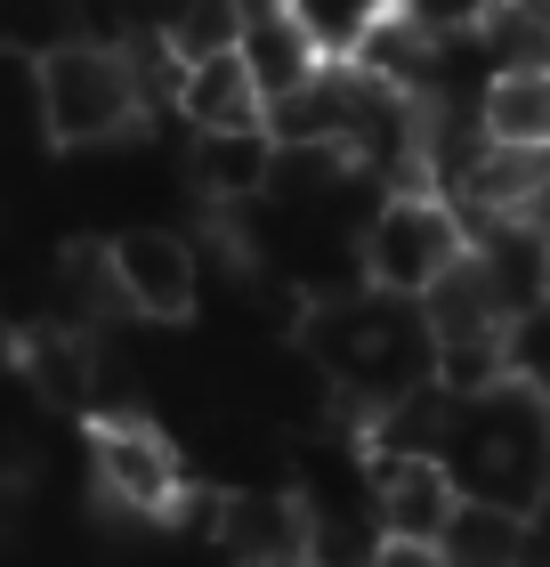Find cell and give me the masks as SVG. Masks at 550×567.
Returning <instances> with one entry per match:
<instances>
[{
    "label": "cell",
    "instance_id": "obj_1",
    "mask_svg": "<svg viewBox=\"0 0 550 567\" xmlns=\"http://www.w3.org/2000/svg\"><path fill=\"white\" fill-rule=\"evenodd\" d=\"M154 90L122 41H65L33 58V114L58 146H114L146 122Z\"/></svg>",
    "mask_w": 550,
    "mask_h": 567
},
{
    "label": "cell",
    "instance_id": "obj_2",
    "mask_svg": "<svg viewBox=\"0 0 550 567\" xmlns=\"http://www.w3.org/2000/svg\"><path fill=\"white\" fill-rule=\"evenodd\" d=\"M469 260V212L437 187H397L373 203L356 236V284L388 300H422L445 268Z\"/></svg>",
    "mask_w": 550,
    "mask_h": 567
},
{
    "label": "cell",
    "instance_id": "obj_3",
    "mask_svg": "<svg viewBox=\"0 0 550 567\" xmlns=\"http://www.w3.org/2000/svg\"><path fill=\"white\" fill-rule=\"evenodd\" d=\"M90 486L122 519H178L187 511V454L146 414H90Z\"/></svg>",
    "mask_w": 550,
    "mask_h": 567
},
{
    "label": "cell",
    "instance_id": "obj_4",
    "mask_svg": "<svg viewBox=\"0 0 550 567\" xmlns=\"http://www.w3.org/2000/svg\"><path fill=\"white\" fill-rule=\"evenodd\" d=\"M203 535L235 567H308L316 551V511L300 486H219L203 511Z\"/></svg>",
    "mask_w": 550,
    "mask_h": 567
},
{
    "label": "cell",
    "instance_id": "obj_5",
    "mask_svg": "<svg viewBox=\"0 0 550 567\" xmlns=\"http://www.w3.org/2000/svg\"><path fill=\"white\" fill-rule=\"evenodd\" d=\"M106 260L122 284V308L138 324H187L203 300V251L178 227H122L106 236Z\"/></svg>",
    "mask_w": 550,
    "mask_h": 567
},
{
    "label": "cell",
    "instance_id": "obj_6",
    "mask_svg": "<svg viewBox=\"0 0 550 567\" xmlns=\"http://www.w3.org/2000/svg\"><path fill=\"white\" fill-rule=\"evenodd\" d=\"M364 503H373L381 535L437 544L445 519H454V503H461V478H454V462H437V454H373L364 446Z\"/></svg>",
    "mask_w": 550,
    "mask_h": 567
},
{
    "label": "cell",
    "instance_id": "obj_7",
    "mask_svg": "<svg viewBox=\"0 0 550 567\" xmlns=\"http://www.w3.org/2000/svg\"><path fill=\"white\" fill-rule=\"evenodd\" d=\"M17 373L49 414H97V398H106V332L41 317L33 332H17Z\"/></svg>",
    "mask_w": 550,
    "mask_h": 567
},
{
    "label": "cell",
    "instance_id": "obj_8",
    "mask_svg": "<svg viewBox=\"0 0 550 567\" xmlns=\"http://www.w3.org/2000/svg\"><path fill=\"white\" fill-rule=\"evenodd\" d=\"M469 260L486 268L494 300H502L510 324H527L535 308H550V236L518 212H494V219H469Z\"/></svg>",
    "mask_w": 550,
    "mask_h": 567
},
{
    "label": "cell",
    "instance_id": "obj_9",
    "mask_svg": "<svg viewBox=\"0 0 550 567\" xmlns=\"http://www.w3.org/2000/svg\"><path fill=\"white\" fill-rule=\"evenodd\" d=\"M276 163L283 146L268 122H243V131H187V178L211 212H243L276 187Z\"/></svg>",
    "mask_w": 550,
    "mask_h": 567
},
{
    "label": "cell",
    "instance_id": "obj_10",
    "mask_svg": "<svg viewBox=\"0 0 550 567\" xmlns=\"http://www.w3.org/2000/svg\"><path fill=\"white\" fill-rule=\"evenodd\" d=\"M170 114L187 122V131H243V122H268V90H259V73L243 65V49H219V58L178 65Z\"/></svg>",
    "mask_w": 550,
    "mask_h": 567
},
{
    "label": "cell",
    "instance_id": "obj_11",
    "mask_svg": "<svg viewBox=\"0 0 550 567\" xmlns=\"http://www.w3.org/2000/svg\"><path fill=\"white\" fill-rule=\"evenodd\" d=\"M445 567H527L535 559V519L510 503H486V495H461L454 519L437 535Z\"/></svg>",
    "mask_w": 550,
    "mask_h": 567
},
{
    "label": "cell",
    "instance_id": "obj_12",
    "mask_svg": "<svg viewBox=\"0 0 550 567\" xmlns=\"http://www.w3.org/2000/svg\"><path fill=\"white\" fill-rule=\"evenodd\" d=\"M422 324H429V341L437 349H454V341H494V332H510V317H502V300H494V284H486V268L478 260H461V268H445L422 300Z\"/></svg>",
    "mask_w": 550,
    "mask_h": 567
},
{
    "label": "cell",
    "instance_id": "obj_13",
    "mask_svg": "<svg viewBox=\"0 0 550 567\" xmlns=\"http://www.w3.org/2000/svg\"><path fill=\"white\" fill-rule=\"evenodd\" d=\"M478 122L494 146L550 154V65H502L478 97Z\"/></svg>",
    "mask_w": 550,
    "mask_h": 567
},
{
    "label": "cell",
    "instance_id": "obj_14",
    "mask_svg": "<svg viewBox=\"0 0 550 567\" xmlns=\"http://www.w3.org/2000/svg\"><path fill=\"white\" fill-rule=\"evenodd\" d=\"M243 65L259 73V90H268V97H283V90H300L308 73H316V65H332V58H324V49L300 33L292 17H283V0H259V9H251V24H243Z\"/></svg>",
    "mask_w": 550,
    "mask_h": 567
},
{
    "label": "cell",
    "instance_id": "obj_15",
    "mask_svg": "<svg viewBox=\"0 0 550 567\" xmlns=\"http://www.w3.org/2000/svg\"><path fill=\"white\" fill-rule=\"evenodd\" d=\"M243 24H251V0H163V49L178 65L243 49Z\"/></svg>",
    "mask_w": 550,
    "mask_h": 567
},
{
    "label": "cell",
    "instance_id": "obj_16",
    "mask_svg": "<svg viewBox=\"0 0 550 567\" xmlns=\"http://www.w3.org/2000/svg\"><path fill=\"white\" fill-rule=\"evenodd\" d=\"M388 9H397V0H283V17H292V24H300V33L324 49L332 65H349L356 49L373 41Z\"/></svg>",
    "mask_w": 550,
    "mask_h": 567
},
{
    "label": "cell",
    "instance_id": "obj_17",
    "mask_svg": "<svg viewBox=\"0 0 550 567\" xmlns=\"http://www.w3.org/2000/svg\"><path fill=\"white\" fill-rule=\"evenodd\" d=\"M397 9L422 24L429 41H461V33H478V24L494 17V0H397Z\"/></svg>",
    "mask_w": 550,
    "mask_h": 567
},
{
    "label": "cell",
    "instance_id": "obj_18",
    "mask_svg": "<svg viewBox=\"0 0 550 567\" xmlns=\"http://www.w3.org/2000/svg\"><path fill=\"white\" fill-rule=\"evenodd\" d=\"M364 567H445V551L437 544H405V535H381Z\"/></svg>",
    "mask_w": 550,
    "mask_h": 567
},
{
    "label": "cell",
    "instance_id": "obj_19",
    "mask_svg": "<svg viewBox=\"0 0 550 567\" xmlns=\"http://www.w3.org/2000/svg\"><path fill=\"white\" fill-rule=\"evenodd\" d=\"M502 17H527V24H550V0H494Z\"/></svg>",
    "mask_w": 550,
    "mask_h": 567
}]
</instances>
